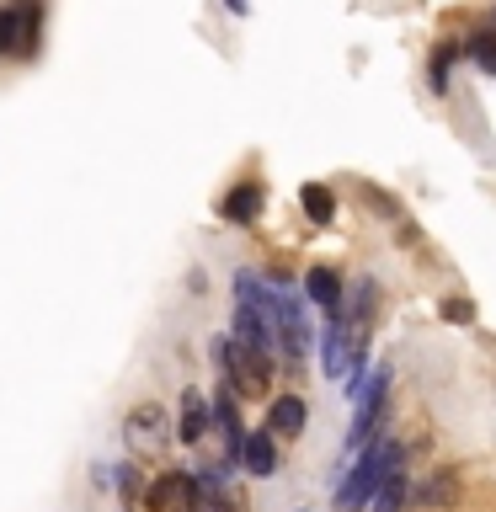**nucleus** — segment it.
<instances>
[{
	"mask_svg": "<svg viewBox=\"0 0 496 512\" xmlns=\"http://www.w3.org/2000/svg\"><path fill=\"white\" fill-rule=\"evenodd\" d=\"M214 363L224 368V384H235V395H267L272 358L262 347H246L235 336H214Z\"/></svg>",
	"mask_w": 496,
	"mask_h": 512,
	"instance_id": "f257e3e1",
	"label": "nucleus"
},
{
	"mask_svg": "<svg viewBox=\"0 0 496 512\" xmlns=\"http://www.w3.org/2000/svg\"><path fill=\"white\" fill-rule=\"evenodd\" d=\"M267 326H272V342L283 347L288 363H299L310 352V320H304V299H294L288 288H272L267 294Z\"/></svg>",
	"mask_w": 496,
	"mask_h": 512,
	"instance_id": "f03ea898",
	"label": "nucleus"
},
{
	"mask_svg": "<svg viewBox=\"0 0 496 512\" xmlns=\"http://www.w3.org/2000/svg\"><path fill=\"white\" fill-rule=\"evenodd\" d=\"M144 507H150V512H198V507H203L198 475H182V470L155 475L150 491H144Z\"/></svg>",
	"mask_w": 496,
	"mask_h": 512,
	"instance_id": "7ed1b4c3",
	"label": "nucleus"
},
{
	"mask_svg": "<svg viewBox=\"0 0 496 512\" xmlns=\"http://www.w3.org/2000/svg\"><path fill=\"white\" fill-rule=\"evenodd\" d=\"M395 464H400V448H395V443L368 448V459L358 464V470H352V480L342 486V502L352 507V502H363V496H374L379 480H390V475H395Z\"/></svg>",
	"mask_w": 496,
	"mask_h": 512,
	"instance_id": "20e7f679",
	"label": "nucleus"
},
{
	"mask_svg": "<svg viewBox=\"0 0 496 512\" xmlns=\"http://www.w3.org/2000/svg\"><path fill=\"white\" fill-rule=\"evenodd\" d=\"M123 432H128V448H134V454H155V448L166 443V411H160L155 400H144V406L128 411Z\"/></svg>",
	"mask_w": 496,
	"mask_h": 512,
	"instance_id": "39448f33",
	"label": "nucleus"
},
{
	"mask_svg": "<svg viewBox=\"0 0 496 512\" xmlns=\"http://www.w3.org/2000/svg\"><path fill=\"white\" fill-rule=\"evenodd\" d=\"M32 43H38V6H27L22 11H0V54H32Z\"/></svg>",
	"mask_w": 496,
	"mask_h": 512,
	"instance_id": "423d86ee",
	"label": "nucleus"
},
{
	"mask_svg": "<svg viewBox=\"0 0 496 512\" xmlns=\"http://www.w3.org/2000/svg\"><path fill=\"white\" fill-rule=\"evenodd\" d=\"M304 416H310V411H304L299 395H278V400L267 406V432H278V438H299V432H304Z\"/></svg>",
	"mask_w": 496,
	"mask_h": 512,
	"instance_id": "0eeeda50",
	"label": "nucleus"
},
{
	"mask_svg": "<svg viewBox=\"0 0 496 512\" xmlns=\"http://www.w3.org/2000/svg\"><path fill=\"white\" fill-rule=\"evenodd\" d=\"M219 214L230 224H251L256 214H262V187H256V182L230 187V192H224V203H219Z\"/></svg>",
	"mask_w": 496,
	"mask_h": 512,
	"instance_id": "6e6552de",
	"label": "nucleus"
},
{
	"mask_svg": "<svg viewBox=\"0 0 496 512\" xmlns=\"http://www.w3.org/2000/svg\"><path fill=\"white\" fill-rule=\"evenodd\" d=\"M304 294H310V304H320V310H342V278H336L331 267H310L304 272Z\"/></svg>",
	"mask_w": 496,
	"mask_h": 512,
	"instance_id": "1a4fd4ad",
	"label": "nucleus"
},
{
	"mask_svg": "<svg viewBox=\"0 0 496 512\" xmlns=\"http://www.w3.org/2000/svg\"><path fill=\"white\" fill-rule=\"evenodd\" d=\"M208 432V400L198 395V390H187L182 395V411H176V438L182 443H198Z\"/></svg>",
	"mask_w": 496,
	"mask_h": 512,
	"instance_id": "9d476101",
	"label": "nucleus"
},
{
	"mask_svg": "<svg viewBox=\"0 0 496 512\" xmlns=\"http://www.w3.org/2000/svg\"><path fill=\"white\" fill-rule=\"evenodd\" d=\"M240 464H246L251 475H262V480L278 470V448H272V432H251V438L240 443Z\"/></svg>",
	"mask_w": 496,
	"mask_h": 512,
	"instance_id": "9b49d317",
	"label": "nucleus"
},
{
	"mask_svg": "<svg viewBox=\"0 0 496 512\" xmlns=\"http://www.w3.org/2000/svg\"><path fill=\"white\" fill-rule=\"evenodd\" d=\"M299 203H304V214H310L315 224H331V214H336L331 187H320V182H304V187H299Z\"/></svg>",
	"mask_w": 496,
	"mask_h": 512,
	"instance_id": "f8f14e48",
	"label": "nucleus"
},
{
	"mask_svg": "<svg viewBox=\"0 0 496 512\" xmlns=\"http://www.w3.org/2000/svg\"><path fill=\"white\" fill-rule=\"evenodd\" d=\"M400 502H406V475H390V480H379V486H374V512H395Z\"/></svg>",
	"mask_w": 496,
	"mask_h": 512,
	"instance_id": "ddd939ff",
	"label": "nucleus"
},
{
	"mask_svg": "<svg viewBox=\"0 0 496 512\" xmlns=\"http://www.w3.org/2000/svg\"><path fill=\"white\" fill-rule=\"evenodd\" d=\"M422 502H427V507H448V502H454V475H438V480H432V486L422 491Z\"/></svg>",
	"mask_w": 496,
	"mask_h": 512,
	"instance_id": "4468645a",
	"label": "nucleus"
},
{
	"mask_svg": "<svg viewBox=\"0 0 496 512\" xmlns=\"http://www.w3.org/2000/svg\"><path fill=\"white\" fill-rule=\"evenodd\" d=\"M470 54H475L480 64H486V70H496V32H486V38H475V43H470Z\"/></svg>",
	"mask_w": 496,
	"mask_h": 512,
	"instance_id": "2eb2a0df",
	"label": "nucleus"
},
{
	"mask_svg": "<svg viewBox=\"0 0 496 512\" xmlns=\"http://www.w3.org/2000/svg\"><path fill=\"white\" fill-rule=\"evenodd\" d=\"M470 315H475L470 299H448V304H443V320H470Z\"/></svg>",
	"mask_w": 496,
	"mask_h": 512,
	"instance_id": "dca6fc26",
	"label": "nucleus"
},
{
	"mask_svg": "<svg viewBox=\"0 0 496 512\" xmlns=\"http://www.w3.org/2000/svg\"><path fill=\"white\" fill-rule=\"evenodd\" d=\"M230 6H235V11H246V0H230Z\"/></svg>",
	"mask_w": 496,
	"mask_h": 512,
	"instance_id": "f3484780",
	"label": "nucleus"
}]
</instances>
